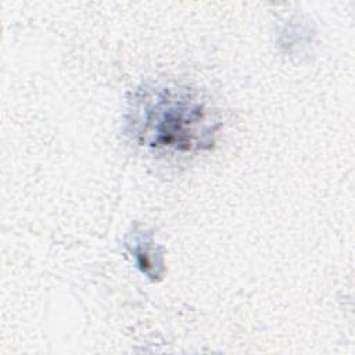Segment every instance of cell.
I'll return each mask as SVG.
<instances>
[{"label":"cell","mask_w":355,"mask_h":355,"mask_svg":"<svg viewBox=\"0 0 355 355\" xmlns=\"http://www.w3.org/2000/svg\"><path fill=\"white\" fill-rule=\"evenodd\" d=\"M136 140L154 150L191 153L214 143L219 122L187 87L151 86L139 90L132 110Z\"/></svg>","instance_id":"obj_1"},{"label":"cell","mask_w":355,"mask_h":355,"mask_svg":"<svg viewBox=\"0 0 355 355\" xmlns=\"http://www.w3.org/2000/svg\"><path fill=\"white\" fill-rule=\"evenodd\" d=\"M126 247L135 257L137 268L144 275L151 279H157L161 276L164 270L161 254L155 250L154 241L148 233H135L132 240L126 243Z\"/></svg>","instance_id":"obj_2"}]
</instances>
